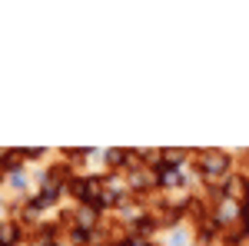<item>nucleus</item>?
<instances>
[{
  "instance_id": "1",
  "label": "nucleus",
  "mask_w": 249,
  "mask_h": 246,
  "mask_svg": "<svg viewBox=\"0 0 249 246\" xmlns=\"http://www.w3.org/2000/svg\"><path fill=\"white\" fill-rule=\"evenodd\" d=\"M196 170L203 173L206 180H216V176H223V173L230 170V156L219 150H203L196 156Z\"/></svg>"
},
{
  "instance_id": "2",
  "label": "nucleus",
  "mask_w": 249,
  "mask_h": 246,
  "mask_svg": "<svg viewBox=\"0 0 249 246\" xmlns=\"http://www.w3.org/2000/svg\"><path fill=\"white\" fill-rule=\"evenodd\" d=\"M57 193H60V187H47V189H43V193L37 196V200L30 203V209H43V207H50V203L57 200Z\"/></svg>"
},
{
  "instance_id": "3",
  "label": "nucleus",
  "mask_w": 249,
  "mask_h": 246,
  "mask_svg": "<svg viewBox=\"0 0 249 246\" xmlns=\"http://www.w3.org/2000/svg\"><path fill=\"white\" fill-rule=\"evenodd\" d=\"M73 240H77V243H87V240H90V233H87V229H73Z\"/></svg>"
},
{
  "instance_id": "4",
  "label": "nucleus",
  "mask_w": 249,
  "mask_h": 246,
  "mask_svg": "<svg viewBox=\"0 0 249 246\" xmlns=\"http://www.w3.org/2000/svg\"><path fill=\"white\" fill-rule=\"evenodd\" d=\"M239 216H243V223H246V227H249V200H246V203H243V207H239Z\"/></svg>"
}]
</instances>
